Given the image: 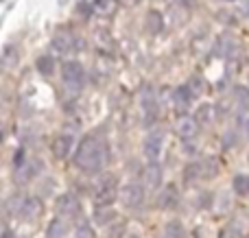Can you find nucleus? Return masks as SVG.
I'll return each mask as SVG.
<instances>
[{
    "instance_id": "17",
    "label": "nucleus",
    "mask_w": 249,
    "mask_h": 238,
    "mask_svg": "<svg viewBox=\"0 0 249 238\" xmlns=\"http://www.w3.org/2000/svg\"><path fill=\"white\" fill-rule=\"evenodd\" d=\"M236 109H238V120L249 116V90L247 87H238L236 90Z\"/></svg>"
},
{
    "instance_id": "4",
    "label": "nucleus",
    "mask_w": 249,
    "mask_h": 238,
    "mask_svg": "<svg viewBox=\"0 0 249 238\" xmlns=\"http://www.w3.org/2000/svg\"><path fill=\"white\" fill-rule=\"evenodd\" d=\"M116 199H121V190H118L116 177L109 175V177H105L103 182H101L99 190H96V195H94V204H96V208H109Z\"/></svg>"
},
{
    "instance_id": "16",
    "label": "nucleus",
    "mask_w": 249,
    "mask_h": 238,
    "mask_svg": "<svg viewBox=\"0 0 249 238\" xmlns=\"http://www.w3.org/2000/svg\"><path fill=\"white\" fill-rule=\"evenodd\" d=\"M92 7H94V11L99 13V16L112 17L114 13L118 11V0H94V2H92Z\"/></svg>"
},
{
    "instance_id": "27",
    "label": "nucleus",
    "mask_w": 249,
    "mask_h": 238,
    "mask_svg": "<svg viewBox=\"0 0 249 238\" xmlns=\"http://www.w3.org/2000/svg\"><path fill=\"white\" fill-rule=\"evenodd\" d=\"M94 219H96L99 225H105V223H109L114 219V212L109 208H99L96 210V214H94Z\"/></svg>"
},
{
    "instance_id": "23",
    "label": "nucleus",
    "mask_w": 249,
    "mask_h": 238,
    "mask_svg": "<svg viewBox=\"0 0 249 238\" xmlns=\"http://www.w3.org/2000/svg\"><path fill=\"white\" fill-rule=\"evenodd\" d=\"M232 51H234V39L232 37H221L219 42H216V48H214V52L219 57H230L232 55Z\"/></svg>"
},
{
    "instance_id": "11",
    "label": "nucleus",
    "mask_w": 249,
    "mask_h": 238,
    "mask_svg": "<svg viewBox=\"0 0 249 238\" xmlns=\"http://www.w3.org/2000/svg\"><path fill=\"white\" fill-rule=\"evenodd\" d=\"M42 170V162L39 160H29L24 166H20V169H16V182L18 184H26L31 182V179L35 177V175Z\"/></svg>"
},
{
    "instance_id": "24",
    "label": "nucleus",
    "mask_w": 249,
    "mask_h": 238,
    "mask_svg": "<svg viewBox=\"0 0 249 238\" xmlns=\"http://www.w3.org/2000/svg\"><path fill=\"white\" fill-rule=\"evenodd\" d=\"M232 186H234V190H236V195H241V197L249 195V177L247 175H236V177L232 179Z\"/></svg>"
},
{
    "instance_id": "8",
    "label": "nucleus",
    "mask_w": 249,
    "mask_h": 238,
    "mask_svg": "<svg viewBox=\"0 0 249 238\" xmlns=\"http://www.w3.org/2000/svg\"><path fill=\"white\" fill-rule=\"evenodd\" d=\"M162 144H164V131L162 129L149 131V136L144 138V155H146V160L158 162L160 153H162Z\"/></svg>"
},
{
    "instance_id": "19",
    "label": "nucleus",
    "mask_w": 249,
    "mask_h": 238,
    "mask_svg": "<svg viewBox=\"0 0 249 238\" xmlns=\"http://www.w3.org/2000/svg\"><path fill=\"white\" fill-rule=\"evenodd\" d=\"M164 29V17L160 11H149L146 13V31L153 35H158Z\"/></svg>"
},
{
    "instance_id": "12",
    "label": "nucleus",
    "mask_w": 249,
    "mask_h": 238,
    "mask_svg": "<svg viewBox=\"0 0 249 238\" xmlns=\"http://www.w3.org/2000/svg\"><path fill=\"white\" fill-rule=\"evenodd\" d=\"M72 144H74V140H72V136H57L55 140H53V144H51V151H53V155L55 157H59V160H64V157H68L70 155V149H72Z\"/></svg>"
},
{
    "instance_id": "14",
    "label": "nucleus",
    "mask_w": 249,
    "mask_h": 238,
    "mask_svg": "<svg viewBox=\"0 0 249 238\" xmlns=\"http://www.w3.org/2000/svg\"><path fill=\"white\" fill-rule=\"evenodd\" d=\"M144 182H146V186H151V188H158L160 184H162V166H160V162H149V164H146Z\"/></svg>"
},
{
    "instance_id": "30",
    "label": "nucleus",
    "mask_w": 249,
    "mask_h": 238,
    "mask_svg": "<svg viewBox=\"0 0 249 238\" xmlns=\"http://www.w3.org/2000/svg\"><path fill=\"white\" fill-rule=\"evenodd\" d=\"M2 238H11V232H9L7 227H4V232H2Z\"/></svg>"
},
{
    "instance_id": "1",
    "label": "nucleus",
    "mask_w": 249,
    "mask_h": 238,
    "mask_svg": "<svg viewBox=\"0 0 249 238\" xmlns=\"http://www.w3.org/2000/svg\"><path fill=\"white\" fill-rule=\"evenodd\" d=\"M109 160L107 144L99 136H86L74 153V166L83 173H99Z\"/></svg>"
},
{
    "instance_id": "25",
    "label": "nucleus",
    "mask_w": 249,
    "mask_h": 238,
    "mask_svg": "<svg viewBox=\"0 0 249 238\" xmlns=\"http://www.w3.org/2000/svg\"><path fill=\"white\" fill-rule=\"evenodd\" d=\"M16 64H18L16 46H7V48H4V55H2V66H4V68H13Z\"/></svg>"
},
{
    "instance_id": "28",
    "label": "nucleus",
    "mask_w": 249,
    "mask_h": 238,
    "mask_svg": "<svg viewBox=\"0 0 249 238\" xmlns=\"http://www.w3.org/2000/svg\"><path fill=\"white\" fill-rule=\"evenodd\" d=\"M74 238H94V230L88 223H81L77 227V232H74Z\"/></svg>"
},
{
    "instance_id": "22",
    "label": "nucleus",
    "mask_w": 249,
    "mask_h": 238,
    "mask_svg": "<svg viewBox=\"0 0 249 238\" xmlns=\"http://www.w3.org/2000/svg\"><path fill=\"white\" fill-rule=\"evenodd\" d=\"M160 238H184V227H181V223L179 221L166 223V227L162 230Z\"/></svg>"
},
{
    "instance_id": "5",
    "label": "nucleus",
    "mask_w": 249,
    "mask_h": 238,
    "mask_svg": "<svg viewBox=\"0 0 249 238\" xmlns=\"http://www.w3.org/2000/svg\"><path fill=\"white\" fill-rule=\"evenodd\" d=\"M13 214L24 221H35L42 214V201L37 197H20L13 201Z\"/></svg>"
},
{
    "instance_id": "2",
    "label": "nucleus",
    "mask_w": 249,
    "mask_h": 238,
    "mask_svg": "<svg viewBox=\"0 0 249 238\" xmlns=\"http://www.w3.org/2000/svg\"><path fill=\"white\" fill-rule=\"evenodd\" d=\"M61 81H64V87L68 90V94H79L86 83V70H83L81 64L77 61H66L61 66Z\"/></svg>"
},
{
    "instance_id": "10",
    "label": "nucleus",
    "mask_w": 249,
    "mask_h": 238,
    "mask_svg": "<svg viewBox=\"0 0 249 238\" xmlns=\"http://www.w3.org/2000/svg\"><path fill=\"white\" fill-rule=\"evenodd\" d=\"M57 210H59V214H64V217L74 219L79 214V210H81V205H79L77 197H74L72 192H68V195L59 197V201H57Z\"/></svg>"
},
{
    "instance_id": "18",
    "label": "nucleus",
    "mask_w": 249,
    "mask_h": 238,
    "mask_svg": "<svg viewBox=\"0 0 249 238\" xmlns=\"http://www.w3.org/2000/svg\"><path fill=\"white\" fill-rule=\"evenodd\" d=\"M68 234V225H66V221L61 217L53 219L51 225H48V232H46V238H66Z\"/></svg>"
},
{
    "instance_id": "20",
    "label": "nucleus",
    "mask_w": 249,
    "mask_h": 238,
    "mask_svg": "<svg viewBox=\"0 0 249 238\" xmlns=\"http://www.w3.org/2000/svg\"><path fill=\"white\" fill-rule=\"evenodd\" d=\"M177 204V188L175 186H166L158 197V205L160 208H171Z\"/></svg>"
},
{
    "instance_id": "15",
    "label": "nucleus",
    "mask_w": 249,
    "mask_h": 238,
    "mask_svg": "<svg viewBox=\"0 0 249 238\" xmlns=\"http://www.w3.org/2000/svg\"><path fill=\"white\" fill-rule=\"evenodd\" d=\"M195 118H197V122L201 127H210L212 122H214V118H216V109H214V105H201V107L197 109V114H195Z\"/></svg>"
},
{
    "instance_id": "7",
    "label": "nucleus",
    "mask_w": 249,
    "mask_h": 238,
    "mask_svg": "<svg viewBox=\"0 0 249 238\" xmlns=\"http://www.w3.org/2000/svg\"><path fill=\"white\" fill-rule=\"evenodd\" d=\"M199 129H201V125L197 122V118L190 116V114H184V116L177 118L175 122V131L177 136H179L181 140H195L199 134Z\"/></svg>"
},
{
    "instance_id": "21",
    "label": "nucleus",
    "mask_w": 249,
    "mask_h": 238,
    "mask_svg": "<svg viewBox=\"0 0 249 238\" xmlns=\"http://www.w3.org/2000/svg\"><path fill=\"white\" fill-rule=\"evenodd\" d=\"M35 68L39 70V74H44V77H51V74L55 72V59H53L51 55H42L37 61H35Z\"/></svg>"
},
{
    "instance_id": "29",
    "label": "nucleus",
    "mask_w": 249,
    "mask_h": 238,
    "mask_svg": "<svg viewBox=\"0 0 249 238\" xmlns=\"http://www.w3.org/2000/svg\"><path fill=\"white\" fill-rule=\"evenodd\" d=\"M219 238H241V234H238V230H234V227H228V230L221 232Z\"/></svg>"
},
{
    "instance_id": "3",
    "label": "nucleus",
    "mask_w": 249,
    "mask_h": 238,
    "mask_svg": "<svg viewBox=\"0 0 249 238\" xmlns=\"http://www.w3.org/2000/svg\"><path fill=\"white\" fill-rule=\"evenodd\" d=\"M140 112H142V120L144 125H153L155 118L160 114V105H158V94H155L153 85H142L140 90Z\"/></svg>"
},
{
    "instance_id": "6",
    "label": "nucleus",
    "mask_w": 249,
    "mask_h": 238,
    "mask_svg": "<svg viewBox=\"0 0 249 238\" xmlns=\"http://www.w3.org/2000/svg\"><path fill=\"white\" fill-rule=\"evenodd\" d=\"M121 201L124 208H140V205L144 204V188L136 182L127 184L121 190Z\"/></svg>"
},
{
    "instance_id": "13",
    "label": "nucleus",
    "mask_w": 249,
    "mask_h": 238,
    "mask_svg": "<svg viewBox=\"0 0 249 238\" xmlns=\"http://www.w3.org/2000/svg\"><path fill=\"white\" fill-rule=\"evenodd\" d=\"M195 96L190 94V90L186 85H181V87H177L175 92H173V105H175V112H179L181 116L186 114V109L190 107V101H193Z\"/></svg>"
},
{
    "instance_id": "9",
    "label": "nucleus",
    "mask_w": 249,
    "mask_h": 238,
    "mask_svg": "<svg viewBox=\"0 0 249 238\" xmlns=\"http://www.w3.org/2000/svg\"><path fill=\"white\" fill-rule=\"evenodd\" d=\"M53 48L57 52H72L77 48V37H74L72 31L68 29H59L53 35Z\"/></svg>"
},
{
    "instance_id": "26",
    "label": "nucleus",
    "mask_w": 249,
    "mask_h": 238,
    "mask_svg": "<svg viewBox=\"0 0 249 238\" xmlns=\"http://www.w3.org/2000/svg\"><path fill=\"white\" fill-rule=\"evenodd\" d=\"M186 87L190 90V94H193V96H201L203 92H206V83H203L199 77H193V79H190Z\"/></svg>"
}]
</instances>
